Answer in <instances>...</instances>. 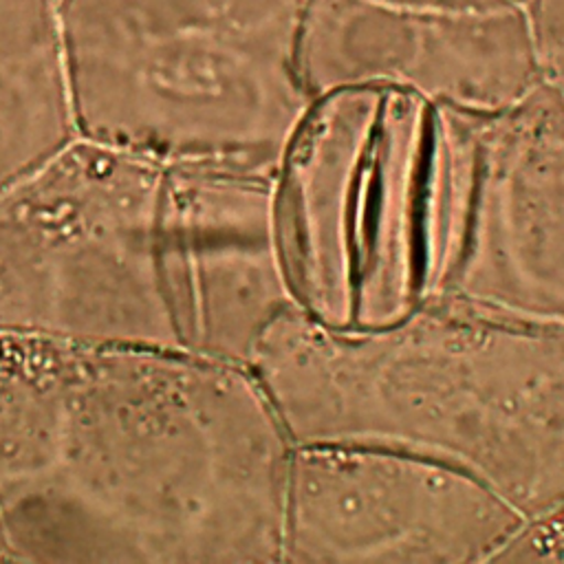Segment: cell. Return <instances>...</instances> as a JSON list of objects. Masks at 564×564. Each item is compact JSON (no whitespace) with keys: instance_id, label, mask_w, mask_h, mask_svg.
Listing matches in <instances>:
<instances>
[{"instance_id":"1","label":"cell","mask_w":564,"mask_h":564,"mask_svg":"<svg viewBox=\"0 0 564 564\" xmlns=\"http://www.w3.org/2000/svg\"><path fill=\"white\" fill-rule=\"evenodd\" d=\"M293 447L249 366L0 337L9 562H282Z\"/></svg>"},{"instance_id":"2","label":"cell","mask_w":564,"mask_h":564,"mask_svg":"<svg viewBox=\"0 0 564 564\" xmlns=\"http://www.w3.org/2000/svg\"><path fill=\"white\" fill-rule=\"evenodd\" d=\"M249 368L295 445L452 465L522 518L564 498V328L421 302L361 328L286 313Z\"/></svg>"},{"instance_id":"3","label":"cell","mask_w":564,"mask_h":564,"mask_svg":"<svg viewBox=\"0 0 564 564\" xmlns=\"http://www.w3.org/2000/svg\"><path fill=\"white\" fill-rule=\"evenodd\" d=\"M308 0H62L75 126L156 163L275 172L313 95Z\"/></svg>"},{"instance_id":"4","label":"cell","mask_w":564,"mask_h":564,"mask_svg":"<svg viewBox=\"0 0 564 564\" xmlns=\"http://www.w3.org/2000/svg\"><path fill=\"white\" fill-rule=\"evenodd\" d=\"M434 106L390 88L313 97L275 170L295 308L361 328L421 304V214Z\"/></svg>"},{"instance_id":"5","label":"cell","mask_w":564,"mask_h":564,"mask_svg":"<svg viewBox=\"0 0 564 564\" xmlns=\"http://www.w3.org/2000/svg\"><path fill=\"white\" fill-rule=\"evenodd\" d=\"M161 200L163 163L79 134L0 189V337L176 348Z\"/></svg>"},{"instance_id":"6","label":"cell","mask_w":564,"mask_h":564,"mask_svg":"<svg viewBox=\"0 0 564 564\" xmlns=\"http://www.w3.org/2000/svg\"><path fill=\"white\" fill-rule=\"evenodd\" d=\"M421 302L564 328V95L549 82L496 108L434 106Z\"/></svg>"},{"instance_id":"7","label":"cell","mask_w":564,"mask_h":564,"mask_svg":"<svg viewBox=\"0 0 564 564\" xmlns=\"http://www.w3.org/2000/svg\"><path fill=\"white\" fill-rule=\"evenodd\" d=\"M522 516L434 458L368 443L293 447L282 562H496Z\"/></svg>"},{"instance_id":"8","label":"cell","mask_w":564,"mask_h":564,"mask_svg":"<svg viewBox=\"0 0 564 564\" xmlns=\"http://www.w3.org/2000/svg\"><path fill=\"white\" fill-rule=\"evenodd\" d=\"M300 68L313 97L390 88L432 106H505L542 70L518 0H308Z\"/></svg>"},{"instance_id":"9","label":"cell","mask_w":564,"mask_h":564,"mask_svg":"<svg viewBox=\"0 0 564 564\" xmlns=\"http://www.w3.org/2000/svg\"><path fill=\"white\" fill-rule=\"evenodd\" d=\"M161 256L176 348L249 366L295 311L275 223V172L163 165Z\"/></svg>"},{"instance_id":"10","label":"cell","mask_w":564,"mask_h":564,"mask_svg":"<svg viewBox=\"0 0 564 564\" xmlns=\"http://www.w3.org/2000/svg\"><path fill=\"white\" fill-rule=\"evenodd\" d=\"M75 137L62 0H0V189Z\"/></svg>"},{"instance_id":"11","label":"cell","mask_w":564,"mask_h":564,"mask_svg":"<svg viewBox=\"0 0 564 564\" xmlns=\"http://www.w3.org/2000/svg\"><path fill=\"white\" fill-rule=\"evenodd\" d=\"M496 562H564V498L524 516Z\"/></svg>"},{"instance_id":"12","label":"cell","mask_w":564,"mask_h":564,"mask_svg":"<svg viewBox=\"0 0 564 564\" xmlns=\"http://www.w3.org/2000/svg\"><path fill=\"white\" fill-rule=\"evenodd\" d=\"M542 79L564 95V0H527Z\"/></svg>"},{"instance_id":"13","label":"cell","mask_w":564,"mask_h":564,"mask_svg":"<svg viewBox=\"0 0 564 564\" xmlns=\"http://www.w3.org/2000/svg\"><path fill=\"white\" fill-rule=\"evenodd\" d=\"M0 562H9V555H7V546H4L2 533H0Z\"/></svg>"},{"instance_id":"14","label":"cell","mask_w":564,"mask_h":564,"mask_svg":"<svg viewBox=\"0 0 564 564\" xmlns=\"http://www.w3.org/2000/svg\"><path fill=\"white\" fill-rule=\"evenodd\" d=\"M518 2H524V4H527V0H518Z\"/></svg>"}]
</instances>
